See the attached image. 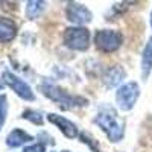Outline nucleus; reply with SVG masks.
<instances>
[{
    "instance_id": "f257e3e1",
    "label": "nucleus",
    "mask_w": 152,
    "mask_h": 152,
    "mask_svg": "<svg viewBox=\"0 0 152 152\" xmlns=\"http://www.w3.org/2000/svg\"><path fill=\"white\" fill-rule=\"evenodd\" d=\"M94 123L114 143L120 142L125 135V122L117 116V111L108 104L99 107L97 116L94 117Z\"/></svg>"
},
{
    "instance_id": "f03ea898",
    "label": "nucleus",
    "mask_w": 152,
    "mask_h": 152,
    "mask_svg": "<svg viewBox=\"0 0 152 152\" xmlns=\"http://www.w3.org/2000/svg\"><path fill=\"white\" fill-rule=\"evenodd\" d=\"M41 91H43L44 96H47L50 100L56 102L64 110H72V108H76V107H85L88 104V100L85 97L70 94L64 90H61L59 87H56L52 82H44L41 85Z\"/></svg>"
},
{
    "instance_id": "7ed1b4c3",
    "label": "nucleus",
    "mask_w": 152,
    "mask_h": 152,
    "mask_svg": "<svg viewBox=\"0 0 152 152\" xmlns=\"http://www.w3.org/2000/svg\"><path fill=\"white\" fill-rule=\"evenodd\" d=\"M64 44L72 49L78 50V52H84L90 46V32L84 26H73L64 31Z\"/></svg>"
},
{
    "instance_id": "20e7f679",
    "label": "nucleus",
    "mask_w": 152,
    "mask_h": 152,
    "mask_svg": "<svg viewBox=\"0 0 152 152\" xmlns=\"http://www.w3.org/2000/svg\"><path fill=\"white\" fill-rule=\"evenodd\" d=\"M138 96H140V87L137 82H126L119 87L116 91V104L122 111H129L134 108Z\"/></svg>"
},
{
    "instance_id": "39448f33",
    "label": "nucleus",
    "mask_w": 152,
    "mask_h": 152,
    "mask_svg": "<svg viewBox=\"0 0 152 152\" xmlns=\"http://www.w3.org/2000/svg\"><path fill=\"white\" fill-rule=\"evenodd\" d=\"M94 43L99 50H102L105 53H113L122 46L123 37L117 31L102 29V31H97V34L94 37Z\"/></svg>"
},
{
    "instance_id": "423d86ee",
    "label": "nucleus",
    "mask_w": 152,
    "mask_h": 152,
    "mask_svg": "<svg viewBox=\"0 0 152 152\" xmlns=\"http://www.w3.org/2000/svg\"><path fill=\"white\" fill-rule=\"evenodd\" d=\"M3 79H5V82H6L21 99H24V100H34V99H35L32 88H31L26 82H24L23 79L17 78L15 75H12L11 72H5V73H3Z\"/></svg>"
},
{
    "instance_id": "0eeeda50",
    "label": "nucleus",
    "mask_w": 152,
    "mask_h": 152,
    "mask_svg": "<svg viewBox=\"0 0 152 152\" xmlns=\"http://www.w3.org/2000/svg\"><path fill=\"white\" fill-rule=\"evenodd\" d=\"M66 15H67L69 21L78 24V26H82L85 23H90L91 18H93L91 11L87 9L81 3H70L66 9Z\"/></svg>"
},
{
    "instance_id": "6e6552de",
    "label": "nucleus",
    "mask_w": 152,
    "mask_h": 152,
    "mask_svg": "<svg viewBox=\"0 0 152 152\" xmlns=\"http://www.w3.org/2000/svg\"><path fill=\"white\" fill-rule=\"evenodd\" d=\"M47 120H49L50 123H53L67 138H70V140L76 138V137H78V134H79L78 126H76L73 122H70L69 119H66L64 116H58V114H49Z\"/></svg>"
},
{
    "instance_id": "1a4fd4ad",
    "label": "nucleus",
    "mask_w": 152,
    "mask_h": 152,
    "mask_svg": "<svg viewBox=\"0 0 152 152\" xmlns=\"http://www.w3.org/2000/svg\"><path fill=\"white\" fill-rule=\"evenodd\" d=\"M125 76H126V73H125V70L120 66H113L104 73L102 81H104V84L108 88H114L125 79Z\"/></svg>"
},
{
    "instance_id": "9d476101",
    "label": "nucleus",
    "mask_w": 152,
    "mask_h": 152,
    "mask_svg": "<svg viewBox=\"0 0 152 152\" xmlns=\"http://www.w3.org/2000/svg\"><path fill=\"white\" fill-rule=\"evenodd\" d=\"M17 35V24L11 18L0 17V41L9 43L15 38Z\"/></svg>"
},
{
    "instance_id": "9b49d317",
    "label": "nucleus",
    "mask_w": 152,
    "mask_h": 152,
    "mask_svg": "<svg viewBox=\"0 0 152 152\" xmlns=\"http://www.w3.org/2000/svg\"><path fill=\"white\" fill-rule=\"evenodd\" d=\"M31 140H32V137H31L28 132H24V131H21V129H14V131L8 135L6 143H8L9 148H18V146L28 143V142H31Z\"/></svg>"
},
{
    "instance_id": "f8f14e48",
    "label": "nucleus",
    "mask_w": 152,
    "mask_h": 152,
    "mask_svg": "<svg viewBox=\"0 0 152 152\" xmlns=\"http://www.w3.org/2000/svg\"><path fill=\"white\" fill-rule=\"evenodd\" d=\"M142 70H143V76H148L152 72V37L149 38L142 55Z\"/></svg>"
},
{
    "instance_id": "ddd939ff",
    "label": "nucleus",
    "mask_w": 152,
    "mask_h": 152,
    "mask_svg": "<svg viewBox=\"0 0 152 152\" xmlns=\"http://www.w3.org/2000/svg\"><path fill=\"white\" fill-rule=\"evenodd\" d=\"M44 8H46L44 0H29L28 6H26V15L31 20H35L37 17H40L43 14Z\"/></svg>"
},
{
    "instance_id": "4468645a",
    "label": "nucleus",
    "mask_w": 152,
    "mask_h": 152,
    "mask_svg": "<svg viewBox=\"0 0 152 152\" xmlns=\"http://www.w3.org/2000/svg\"><path fill=\"white\" fill-rule=\"evenodd\" d=\"M8 116V99L5 94H0V128L5 125Z\"/></svg>"
},
{
    "instance_id": "2eb2a0df",
    "label": "nucleus",
    "mask_w": 152,
    "mask_h": 152,
    "mask_svg": "<svg viewBox=\"0 0 152 152\" xmlns=\"http://www.w3.org/2000/svg\"><path fill=\"white\" fill-rule=\"evenodd\" d=\"M23 119L31 120V122H32V123H35V125H43V116H41L40 113L32 111V110L24 111V113H23Z\"/></svg>"
},
{
    "instance_id": "dca6fc26",
    "label": "nucleus",
    "mask_w": 152,
    "mask_h": 152,
    "mask_svg": "<svg viewBox=\"0 0 152 152\" xmlns=\"http://www.w3.org/2000/svg\"><path fill=\"white\" fill-rule=\"evenodd\" d=\"M81 138H82V142L84 143H87V145H90V148L94 151V152H100L99 149H97V146H96V142L93 140V138L90 137V135H88L87 132H84V134H81Z\"/></svg>"
},
{
    "instance_id": "f3484780",
    "label": "nucleus",
    "mask_w": 152,
    "mask_h": 152,
    "mask_svg": "<svg viewBox=\"0 0 152 152\" xmlns=\"http://www.w3.org/2000/svg\"><path fill=\"white\" fill-rule=\"evenodd\" d=\"M24 152H44V145L37 143V145H31L24 149Z\"/></svg>"
},
{
    "instance_id": "a211bd4d",
    "label": "nucleus",
    "mask_w": 152,
    "mask_h": 152,
    "mask_svg": "<svg viewBox=\"0 0 152 152\" xmlns=\"http://www.w3.org/2000/svg\"><path fill=\"white\" fill-rule=\"evenodd\" d=\"M122 2L128 3V5H134V3H137V2H140V0H122Z\"/></svg>"
},
{
    "instance_id": "6ab92c4d",
    "label": "nucleus",
    "mask_w": 152,
    "mask_h": 152,
    "mask_svg": "<svg viewBox=\"0 0 152 152\" xmlns=\"http://www.w3.org/2000/svg\"><path fill=\"white\" fill-rule=\"evenodd\" d=\"M149 21H151V28H152V11H151V17H149Z\"/></svg>"
},
{
    "instance_id": "aec40b11",
    "label": "nucleus",
    "mask_w": 152,
    "mask_h": 152,
    "mask_svg": "<svg viewBox=\"0 0 152 152\" xmlns=\"http://www.w3.org/2000/svg\"><path fill=\"white\" fill-rule=\"evenodd\" d=\"M0 88H3V84L2 82H0Z\"/></svg>"
},
{
    "instance_id": "412c9836",
    "label": "nucleus",
    "mask_w": 152,
    "mask_h": 152,
    "mask_svg": "<svg viewBox=\"0 0 152 152\" xmlns=\"http://www.w3.org/2000/svg\"><path fill=\"white\" fill-rule=\"evenodd\" d=\"M3 2H5V0H0V3H3Z\"/></svg>"
},
{
    "instance_id": "4be33fe9",
    "label": "nucleus",
    "mask_w": 152,
    "mask_h": 152,
    "mask_svg": "<svg viewBox=\"0 0 152 152\" xmlns=\"http://www.w3.org/2000/svg\"><path fill=\"white\" fill-rule=\"evenodd\" d=\"M64 152H67V151H64Z\"/></svg>"
}]
</instances>
